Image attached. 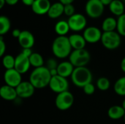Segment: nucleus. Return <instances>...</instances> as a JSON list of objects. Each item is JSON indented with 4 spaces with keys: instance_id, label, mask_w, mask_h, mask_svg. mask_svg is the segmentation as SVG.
I'll use <instances>...</instances> for the list:
<instances>
[{
    "instance_id": "obj_34",
    "label": "nucleus",
    "mask_w": 125,
    "mask_h": 124,
    "mask_svg": "<svg viewBox=\"0 0 125 124\" xmlns=\"http://www.w3.org/2000/svg\"><path fill=\"white\" fill-rule=\"evenodd\" d=\"M21 31H20V30L18 29H15L12 31V34L13 37L18 39V37H20V35H21Z\"/></svg>"
},
{
    "instance_id": "obj_19",
    "label": "nucleus",
    "mask_w": 125,
    "mask_h": 124,
    "mask_svg": "<svg viewBox=\"0 0 125 124\" xmlns=\"http://www.w3.org/2000/svg\"><path fill=\"white\" fill-rule=\"evenodd\" d=\"M64 12V5L61 2H56L51 4L49 11L48 12V15L49 18L52 19H56L60 17Z\"/></svg>"
},
{
    "instance_id": "obj_20",
    "label": "nucleus",
    "mask_w": 125,
    "mask_h": 124,
    "mask_svg": "<svg viewBox=\"0 0 125 124\" xmlns=\"http://www.w3.org/2000/svg\"><path fill=\"white\" fill-rule=\"evenodd\" d=\"M125 110L121 105H114L108 111V117L112 120H119L125 117Z\"/></svg>"
},
{
    "instance_id": "obj_43",
    "label": "nucleus",
    "mask_w": 125,
    "mask_h": 124,
    "mask_svg": "<svg viewBox=\"0 0 125 124\" xmlns=\"http://www.w3.org/2000/svg\"><path fill=\"white\" fill-rule=\"evenodd\" d=\"M121 1H122L123 3H124V4L125 5V0H121Z\"/></svg>"
},
{
    "instance_id": "obj_30",
    "label": "nucleus",
    "mask_w": 125,
    "mask_h": 124,
    "mask_svg": "<svg viewBox=\"0 0 125 124\" xmlns=\"http://www.w3.org/2000/svg\"><path fill=\"white\" fill-rule=\"evenodd\" d=\"M59 66V64L57 62V61L55 58H51L47 61L46 63V67L49 69V70H52V69H57V67Z\"/></svg>"
},
{
    "instance_id": "obj_35",
    "label": "nucleus",
    "mask_w": 125,
    "mask_h": 124,
    "mask_svg": "<svg viewBox=\"0 0 125 124\" xmlns=\"http://www.w3.org/2000/svg\"><path fill=\"white\" fill-rule=\"evenodd\" d=\"M22 53H23V54H25L26 56H27L28 57H30V56L33 53V52L31 51V49H29V48L23 49Z\"/></svg>"
},
{
    "instance_id": "obj_13",
    "label": "nucleus",
    "mask_w": 125,
    "mask_h": 124,
    "mask_svg": "<svg viewBox=\"0 0 125 124\" xmlns=\"http://www.w3.org/2000/svg\"><path fill=\"white\" fill-rule=\"evenodd\" d=\"M30 67L31 64L29 61V57L23 54L22 52L15 57V64L14 69H15L21 75L26 73L29 71Z\"/></svg>"
},
{
    "instance_id": "obj_39",
    "label": "nucleus",
    "mask_w": 125,
    "mask_h": 124,
    "mask_svg": "<svg viewBox=\"0 0 125 124\" xmlns=\"http://www.w3.org/2000/svg\"><path fill=\"white\" fill-rule=\"evenodd\" d=\"M104 6H109L114 0H100Z\"/></svg>"
},
{
    "instance_id": "obj_33",
    "label": "nucleus",
    "mask_w": 125,
    "mask_h": 124,
    "mask_svg": "<svg viewBox=\"0 0 125 124\" xmlns=\"http://www.w3.org/2000/svg\"><path fill=\"white\" fill-rule=\"evenodd\" d=\"M6 51V44L3 39V36H0V56H4Z\"/></svg>"
},
{
    "instance_id": "obj_38",
    "label": "nucleus",
    "mask_w": 125,
    "mask_h": 124,
    "mask_svg": "<svg viewBox=\"0 0 125 124\" xmlns=\"http://www.w3.org/2000/svg\"><path fill=\"white\" fill-rule=\"evenodd\" d=\"M75 0H59V2H61L62 4L64 5H67V4H72Z\"/></svg>"
},
{
    "instance_id": "obj_2",
    "label": "nucleus",
    "mask_w": 125,
    "mask_h": 124,
    "mask_svg": "<svg viewBox=\"0 0 125 124\" xmlns=\"http://www.w3.org/2000/svg\"><path fill=\"white\" fill-rule=\"evenodd\" d=\"M72 49L69 37L66 36H58L52 43V52L58 58L69 57L72 53Z\"/></svg>"
},
{
    "instance_id": "obj_32",
    "label": "nucleus",
    "mask_w": 125,
    "mask_h": 124,
    "mask_svg": "<svg viewBox=\"0 0 125 124\" xmlns=\"http://www.w3.org/2000/svg\"><path fill=\"white\" fill-rule=\"evenodd\" d=\"M64 13L67 16H69V17H71L72 15L75 14V7H74V6L72 4L64 5Z\"/></svg>"
},
{
    "instance_id": "obj_29",
    "label": "nucleus",
    "mask_w": 125,
    "mask_h": 124,
    "mask_svg": "<svg viewBox=\"0 0 125 124\" xmlns=\"http://www.w3.org/2000/svg\"><path fill=\"white\" fill-rule=\"evenodd\" d=\"M117 32L121 35L125 37V14L119 16L117 19Z\"/></svg>"
},
{
    "instance_id": "obj_14",
    "label": "nucleus",
    "mask_w": 125,
    "mask_h": 124,
    "mask_svg": "<svg viewBox=\"0 0 125 124\" xmlns=\"http://www.w3.org/2000/svg\"><path fill=\"white\" fill-rule=\"evenodd\" d=\"M19 45L21 46L23 49L29 48L31 49L35 42L34 35L27 30H23L21 31L20 37L18 39Z\"/></svg>"
},
{
    "instance_id": "obj_40",
    "label": "nucleus",
    "mask_w": 125,
    "mask_h": 124,
    "mask_svg": "<svg viewBox=\"0 0 125 124\" xmlns=\"http://www.w3.org/2000/svg\"><path fill=\"white\" fill-rule=\"evenodd\" d=\"M120 67H121V69L125 73V57L122 58V61H121Z\"/></svg>"
},
{
    "instance_id": "obj_22",
    "label": "nucleus",
    "mask_w": 125,
    "mask_h": 124,
    "mask_svg": "<svg viewBox=\"0 0 125 124\" xmlns=\"http://www.w3.org/2000/svg\"><path fill=\"white\" fill-rule=\"evenodd\" d=\"M117 29V20L113 17L106 18L102 23V29L104 32L114 31Z\"/></svg>"
},
{
    "instance_id": "obj_6",
    "label": "nucleus",
    "mask_w": 125,
    "mask_h": 124,
    "mask_svg": "<svg viewBox=\"0 0 125 124\" xmlns=\"http://www.w3.org/2000/svg\"><path fill=\"white\" fill-rule=\"evenodd\" d=\"M74 103V96L69 91L58 94L55 99V105L60 110H69Z\"/></svg>"
},
{
    "instance_id": "obj_41",
    "label": "nucleus",
    "mask_w": 125,
    "mask_h": 124,
    "mask_svg": "<svg viewBox=\"0 0 125 124\" xmlns=\"http://www.w3.org/2000/svg\"><path fill=\"white\" fill-rule=\"evenodd\" d=\"M6 4V1L5 0H0V8H3L4 5Z\"/></svg>"
},
{
    "instance_id": "obj_25",
    "label": "nucleus",
    "mask_w": 125,
    "mask_h": 124,
    "mask_svg": "<svg viewBox=\"0 0 125 124\" xmlns=\"http://www.w3.org/2000/svg\"><path fill=\"white\" fill-rule=\"evenodd\" d=\"M114 89L115 93L121 96H125V76L119 78L114 83Z\"/></svg>"
},
{
    "instance_id": "obj_31",
    "label": "nucleus",
    "mask_w": 125,
    "mask_h": 124,
    "mask_svg": "<svg viewBox=\"0 0 125 124\" xmlns=\"http://www.w3.org/2000/svg\"><path fill=\"white\" fill-rule=\"evenodd\" d=\"M83 92L86 95H92L95 91V86H94L92 83H91L86 85L83 88Z\"/></svg>"
},
{
    "instance_id": "obj_12",
    "label": "nucleus",
    "mask_w": 125,
    "mask_h": 124,
    "mask_svg": "<svg viewBox=\"0 0 125 124\" xmlns=\"http://www.w3.org/2000/svg\"><path fill=\"white\" fill-rule=\"evenodd\" d=\"M18 96L21 99H27L33 96L35 88L29 81H22L16 88Z\"/></svg>"
},
{
    "instance_id": "obj_7",
    "label": "nucleus",
    "mask_w": 125,
    "mask_h": 124,
    "mask_svg": "<svg viewBox=\"0 0 125 124\" xmlns=\"http://www.w3.org/2000/svg\"><path fill=\"white\" fill-rule=\"evenodd\" d=\"M104 7L100 0H88L85 6V10L89 17L98 18L103 15Z\"/></svg>"
},
{
    "instance_id": "obj_5",
    "label": "nucleus",
    "mask_w": 125,
    "mask_h": 124,
    "mask_svg": "<svg viewBox=\"0 0 125 124\" xmlns=\"http://www.w3.org/2000/svg\"><path fill=\"white\" fill-rule=\"evenodd\" d=\"M121 35L116 31L103 32L101 38V42L104 48L108 50H116L121 45Z\"/></svg>"
},
{
    "instance_id": "obj_44",
    "label": "nucleus",
    "mask_w": 125,
    "mask_h": 124,
    "mask_svg": "<svg viewBox=\"0 0 125 124\" xmlns=\"http://www.w3.org/2000/svg\"><path fill=\"white\" fill-rule=\"evenodd\" d=\"M124 120H125V117H124Z\"/></svg>"
},
{
    "instance_id": "obj_16",
    "label": "nucleus",
    "mask_w": 125,
    "mask_h": 124,
    "mask_svg": "<svg viewBox=\"0 0 125 124\" xmlns=\"http://www.w3.org/2000/svg\"><path fill=\"white\" fill-rule=\"evenodd\" d=\"M0 96L6 101H15L18 97L16 88L8 85H4L1 87Z\"/></svg>"
},
{
    "instance_id": "obj_8",
    "label": "nucleus",
    "mask_w": 125,
    "mask_h": 124,
    "mask_svg": "<svg viewBox=\"0 0 125 124\" xmlns=\"http://www.w3.org/2000/svg\"><path fill=\"white\" fill-rule=\"evenodd\" d=\"M48 86L51 88V90L53 91V92L60 94L68 91L69 83L67 78L63 77L58 75L56 76L51 77Z\"/></svg>"
},
{
    "instance_id": "obj_4",
    "label": "nucleus",
    "mask_w": 125,
    "mask_h": 124,
    "mask_svg": "<svg viewBox=\"0 0 125 124\" xmlns=\"http://www.w3.org/2000/svg\"><path fill=\"white\" fill-rule=\"evenodd\" d=\"M91 56L89 52L84 49L73 50L69 56V61L74 66V67H86L89 63Z\"/></svg>"
},
{
    "instance_id": "obj_24",
    "label": "nucleus",
    "mask_w": 125,
    "mask_h": 124,
    "mask_svg": "<svg viewBox=\"0 0 125 124\" xmlns=\"http://www.w3.org/2000/svg\"><path fill=\"white\" fill-rule=\"evenodd\" d=\"M29 61L31 66L34 67V69L44 67L43 57L38 53H33L29 57Z\"/></svg>"
},
{
    "instance_id": "obj_1",
    "label": "nucleus",
    "mask_w": 125,
    "mask_h": 124,
    "mask_svg": "<svg viewBox=\"0 0 125 124\" xmlns=\"http://www.w3.org/2000/svg\"><path fill=\"white\" fill-rule=\"evenodd\" d=\"M51 75L49 69L46 67L35 68L30 74L29 82L35 88L41 89L49 86L51 80Z\"/></svg>"
},
{
    "instance_id": "obj_3",
    "label": "nucleus",
    "mask_w": 125,
    "mask_h": 124,
    "mask_svg": "<svg viewBox=\"0 0 125 124\" xmlns=\"http://www.w3.org/2000/svg\"><path fill=\"white\" fill-rule=\"evenodd\" d=\"M92 73L86 67H75L72 75L73 83L79 88H83L86 85L92 83Z\"/></svg>"
},
{
    "instance_id": "obj_21",
    "label": "nucleus",
    "mask_w": 125,
    "mask_h": 124,
    "mask_svg": "<svg viewBox=\"0 0 125 124\" xmlns=\"http://www.w3.org/2000/svg\"><path fill=\"white\" fill-rule=\"evenodd\" d=\"M109 10L111 13L119 17L125 14V4L121 0H114L109 5Z\"/></svg>"
},
{
    "instance_id": "obj_15",
    "label": "nucleus",
    "mask_w": 125,
    "mask_h": 124,
    "mask_svg": "<svg viewBox=\"0 0 125 124\" xmlns=\"http://www.w3.org/2000/svg\"><path fill=\"white\" fill-rule=\"evenodd\" d=\"M51 4L49 0H35L31 7L32 11L39 15L48 14Z\"/></svg>"
},
{
    "instance_id": "obj_18",
    "label": "nucleus",
    "mask_w": 125,
    "mask_h": 124,
    "mask_svg": "<svg viewBox=\"0 0 125 124\" xmlns=\"http://www.w3.org/2000/svg\"><path fill=\"white\" fill-rule=\"evenodd\" d=\"M69 40L72 48L73 50L84 49L86 47V41L83 35L78 34H73L69 37Z\"/></svg>"
},
{
    "instance_id": "obj_11",
    "label": "nucleus",
    "mask_w": 125,
    "mask_h": 124,
    "mask_svg": "<svg viewBox=\"0 0 125 124\" xmlns=\"http://www.w3.org/2000/svg\"><path fill=\"white\" fill-rule=\"evenodd\" d=\"M4 80L6 85L16 88L22 82L21 74L15 69H7L4 74Z\"/></svg>"
},
{
    "instance_id": "obj_23",
    "label": "nucleus",
    "mask_w": 125,
    "mask_h": 124,
    "mask_svg": "<svg viewBox=\"0 0 125 124\" xmlns=\"http://www.w3.org/2000/svg\"><path fill=\"white\" fill-rule=\"evenodd\" d=\"M70 30L69 23L65 20H60L55 25V31L59 36H65Z\"/></svg>"
},
{
    "instance_id": "obj_28",
    "label": "nucleus",
    "mask_w": 125,
    "mask_h": 124,
    "mask_svg": "<svg viewBox=\"0 0 125 124\" xmlns=\"http://www.w3.org/2000/svg\"><path fill=\"white\" fill-rule=\"evenodd\" d=\"M110 86H111V82L105 77H100L97 81V87L100 91H105L110 88Z\"/></svg>"
},
{
    "instance_id": "obj_9",
    "label": "nucleus",
    "mask_w": 125,
    "mask_h": 124,
    "mask_svg": "<svg viewBox=\"0 0 125 124\" xmlns=\"http://www.w3.org/2000/svg\"><path fill=\"white\" fill-rule=\"evenodd\" d=\"M70 30L73 31H81L86 29L87 21L86 17L80 13H75L69 17L67 20Z\"/></svg>"
},
{
    "instance_id": "obj_27",
    "label": "nucleus",
    "mask_w": 125,
    "mask_h": 124,
    "mask_svg": "<svg viewBox=\"0 0 125 124\" xmlns=\"http://www.w3.org/2000/svg\"><path fill=\"white\" fill-rule=\"evenodd\" d=\"M15 58L12 55H4L2 58V64L3 67L7 69H12L15 68Z\"/></svg>"
},
{
    "instance_id": "obj_26",
    "label": "nucleus",
    "mask_w": 125,
    "mask_h": 124,
    "mask_svg": "<svg viewBox=\"0 0 125 124\" xmlns=\"http://www.w3.org/2000/svg\"><path fill=\"white\" fill-rule=\"evenodd\" d=\"M11 23L10 19L4 16L1 15L0 17V35L3 36L6 34L10 29Z\"/></svg>"
},
{
    "instance_id": "obj_42",
    "label": "nucleus",
    "mask_w": 125,
    "mask_h": 124,
    "mask_svg": "<svg viewBox=\"0 0 125 124\" xmlns=\"http://www.w3.org/2000/svg\"><path fill=\"white\" fill-rule=\"evenodd\" d=\"M122 107L124 108V110H125V99L122 102Z\"/></svg>"
},
{
    "instance_id": "obj_10",
    "label": "nucleus",
    "mask_w": 125,
    "mask_h": 124,
    "mask_svg": "<svg viewBox=\"0 0 125 124\" xmlns=\"http://www.w3.org/2000/svg\"><path fill=\"white\" fill-rule=\"evenodd\" d=\"M103 33L100 29L96 26H89L84 29L83 36L86 42L94 44L101 41Z\"/></svg>"
},
{
    "instance_id": "obj_37",
    "label": "nucleus",
    "mask_w": 125,
    "mask_h": 124,
    "mask_svg": "<svg viewBox=\"0 0 125 124\" xmlns=\"http://www.w3.org/2000/svg\"><path fill=\"white\" fill-rule=\"evenodd\" d=\"M6 1V4H7L8 5H10V6H12V5H15L18 0H5Z\"/></svg>"
},
{
    "instance_id": "obj_17",
    "label": "nucleus",
    "mask_w": 125,
    "mask_h": 124,
    "mask_svg": "<svg viewBox=\"0 0 125 124\" xmlns=\"http://www.w3.org/2000/svg\"><path fill=\"white\" fill-rule=\"evenodd\" d=\"M74 69H75V67L70 63V61H62V62L59 63V66L57 67L58 75L63 77H65V78L71 77Z\"/></svg>"
},
{
    "instance_id": "obj_36",
    "label": "nucleus",
    "mask_w": 125,
    "mask_h": 124,
    "mask_svg": "<svg viewBox=\"0 0 125 124\" xmlns=\"http://www.w3.org/2000/svg\"><path fill=\"white\" fill-rule=\"evenodd\" d=\"M21 1H22V2H23V4L24 5L31 7L33 5V4H34L35 0H21Z\"/></svg>"
}]
</instances>
